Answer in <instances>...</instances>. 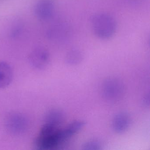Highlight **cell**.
Wrapping results in <instances>:
<instances>
[{
    "label": "cell",
    "instance_id": "cell-1",
    "mask_svg": "<svg viewBox=\"0 0 150 150\" xmlns=\"http://www.w3.org/2000/svg\"><path fill=\"white\" fill-rule=\"evenodd\" d=\"M63 144L58 126L45 123L36 138L35 146L39 150H52L58 149Z\"/></svg>",
    "mask_w": 150,
    "mask_h": 150
},
{
    "label": "cell",
    "instance_id": "cell-2",
    "mask_svg": "<svg viewBox=\"0 0 150 150\" xmlns=\"http://www.w3.org/2000/svg\"><path fill=\"white\" fill-rule=\"evenodd\" d=\"M90 25L94 35L103 40L112 38L117 28L115 18L106 13H97L92 16L90 19Z\"/></svg>",
    "mask_w": 150,
    "mask_h": 150
},
{
    "label": "cell",
    "instance_id": "cell-3",
    "mask_svg": "<svg viewBox=\"0 0 150 150\" xmlns=\"http://www.w3.org/2000/svg\"><path fill=\"white\" fill-rule=\"evenodd\" d=\"M103 96L105 100L110 102L119 100L124 92V86L120 80L111 78L106 80L102 88Z\"/></svg>",
    "mask_w": 150,
    "mask_h": 150
},
{
    "label": "cell",
    "instance_id": "cell-4",
    "mask_svg": "<svg viewBox=\"0 0 150 150\" xmlns=\"http://www.w3.org/2000/svg\"><path fill=\"white\" fill-rule=\"evenodd\" d=\"M29 61L31 66L35 69L39 70L45 69L50 62V53L44 47L38 46L30 53Z\"/></svg>",
    "mask_w": 150,
    "mask_h": 150
},
{
    "label": "cell",
    "instance_id": "cell-5",
    "mask_svg": "<svg viewBox=\"0 0 150 150\" xmlns=\"http://www.w3.org/2000/svg\"><path fill=\"white\" fill-rule=\"evenodd\" d=\"M36 17L40 21H47L51 19L55 11L54 0H38L34 6Z\"/></svg>",
    "mask_w": 150,
    "mask_h": 150
},
{
    "label": "cell",
    "instance_id": "cell-6",
    "mask_svg": "<svg viewBox=\"0 0 150 150\" xmlns=\"http://www.w3.org/2000/svg\"><path fill=\"white\" fill-rule=\"evenodd\" d=\"M131 118L127 112H121L115 115L112 120L113 130L117 133H123L130 125Z\"/></svg>",
    "mask_w": 150,
    "mask_h": 150
},
{
    "label": "cell",
    "instance_id": "cell-7",
    "mask_svg": "<svg viewBox=\"0 0 150 150\" xmlns=\"http://www.w3.org/2000/svg\"><path fill=\"white\" fill-rule=\"evenodd\" d=\"M7 123L8 129L14 133H21L27 127V120L23 116L19 114L11 116Z\"/></svg>",
    "mask_w": 150,
    "mask_h": 150
},
{
    "label": "cell",
    "instance_id": "cell-8",
    "mask_svg": "<svg viewBox=\"0 0 150 150\" xmlns=\"http://www.w3.org/2000/svg\"><path fill=\"white\" fill-rule=\"evenodd\" d=\"M13 77V71L10 66L6 62L0 61V88L8 86Z\"/></svg>",
    "mask_w": 150,
    "mask_h": 150
},
{
    "label": "cell",
    "instance_id": "cell-9",
    "mask_svg": "<svg viewBox=\"0 0 150 150\" xmlns=\"http://www.w3.org/2000/svg\"><path fill=\"white\" fill-rule=\"evenodd\" d=\"M83 120H77L69 124L64 129H62L63 136L67 140L81 129L86 125Z\"/></svg>",
    "mask_w": 150,
    "mask_h": 150
},
{
    "label": "cell",
    "instance_id": "cell-10",
    "mask_svg": "<svg viewBox=\"0 0 150 150\" xmlns=\"http://www.w3.org/2000/svg\"><path fill=\"white\" fill-rule=\"evenodd\" d=\"M83 56L82 52L78 49H72L67 53L65 61L67 64L76 65L83 60Z\"/></svg>",
    "mask_w": 150,
    "mask_h": 150
},
{
    "label": "cell",
    "instance_id": "cell-11",
    "mask_svg": "<svg viewBox=\"0 0 150 150\" xmlns=\"http://www.w3.org/2000/svg\"><path fill=\"white\" fill-rule=\"evenodd\" d=\"M65 118L64 114L59 110H52L47 114L45 123L58 126Z\"/></svg>",
    "mask_w": 150,
    "mask_h": 150
},
{
    "label": "cell",
    "instance_id": "cell-12",
    "mask_svg": "<svg viewBox=\"0 0 150 150\" xmlns=\"http://www.w3.org/2000/svg\"><path fill=\"white\" fill-rule=\"evenodd\" d=\"M102 144L99 140H91L85 143L82 149L86 150H98L101 149Z\"/></svg>",
    "mask_w": 150,
    "mask_h": 150
},
{
    "label": "cell",
    "instance_id": "cell-13",
    "mask_svg": "<svg viewBox=\"0 0 150 150\" xmlns=\"http://www.w3.org/2000/svg\"><path fill=\"white\" fill-rule=\"evenodd\" d=\"M142 103L145 107H147L150 105V95L149 93L145 96L142 101Z\"/></svg>",
    "mask_w": 150,
    "mask_h": 150
}]
</instances>
